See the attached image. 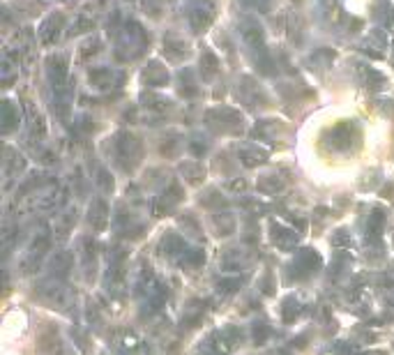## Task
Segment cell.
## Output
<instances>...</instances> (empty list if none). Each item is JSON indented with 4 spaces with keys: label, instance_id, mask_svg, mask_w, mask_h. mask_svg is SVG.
<instances>
[]
</instances>
